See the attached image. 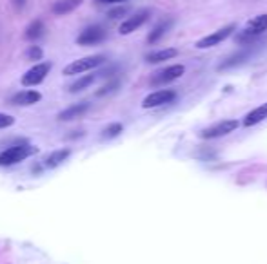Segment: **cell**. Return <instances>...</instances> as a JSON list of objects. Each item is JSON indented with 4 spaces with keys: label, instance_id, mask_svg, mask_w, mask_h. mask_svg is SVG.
Instances as JSON below:
<instances>
[{
    "label": "cell",
    "instance_id": "cell-20",
    "mask_svg": "<svg viewBox=\"0 0 267 264\" xmlns=\"http://www.w3.org/2000/svg\"><path fill=\"white\" fill-rule=\"evenodd\" d=\"M95 82V76L93 74H84L82 78H78L77 82H75L73 85L69 87V92H80V91H84V89H87L89 85L93 84Z\"/></svg>",
    "mask_w": 267,
    "mask_h": 264
},
{
    "label": "cell",
    "instance_id": "cell-12",
    "mask_svg": "<svg viewBox=\"0 0 267 264\" xmlns=\"http://www.w3.org/2000/svg\"><path fill=\"white\" fill-rule=\"evenodd\" d=\"M89 111V104L87 101H80V104H73L71 107L64 109L60 114H58V119L60 121H71V119H77V118H82L85 112Z\"/></svg>",
    "mask_w": 267,
    "mask_h": 264
},
{
    "label": "cell",
    "instance_id": "cell-26",
    "mask_svg": "<svg viewBox=\"0 0 267 264\" xmlns=\"http://www.w3.org/2000/svg\"><path fill=\"white\" fill-rule=\"evenodd\" d=\"M116 85H118V82H113V84H109V85H105L104 89H102V91H98V94H108V92H111V91H115V87Z\"/></svg>",
    "mask_w": 267,
    "mask_h": 264
},
{
    "label": "cell",
    "instance_id": "cell-10",
    "mask_svg": "<svg viewBox=\"0 0 267 264\" xmlns=\"http://www.w3.org/2000/svg\"><path fill=\"white\" fill-rule=\"evenodd\" d=\"M147 20H149V11H147V9H142V11L135 13L133 16H128V18L120 24V29L118 31H120V35H131L133 31L142 27Z\"/></svg>",
    "mask_w": 267,
    "mask_h": 264
},
{
    "label": "cell",
    "instance_id": "cell-21",
    "mask_svg": "<svg viewBox=\"0 0 267 264\" xmlns=\"http://www.w3.org/2000/svg\"><path fill=\"white\" fill-rule=\"evenodd\" d=\"M122 130H124L122 123H111V125H108L104 130H102V139H113V138H116V136L122 134Z\"/></svg>",
    "mask_w": 267,
    "mask_h": 264
},
{
    "label": "cell",
    "instance_id": "cell-23",
    "mask_svg": "<svg viewBox=\"0 0 267 264\" xmlns=\"http://www.w3.org/2000/svg\"><path fill=\"white\" fill-rule=\"evenodd\" d=\"M124 15H128V8H126V6L115 8V9H111V11L108 13L109 18H120V16H124Z\"/></svg>",
    "mask_w": 267,
    "mask_h": 264
},
{
    "label": "cell",
    "instance_id": "cell-1",
    "mask_svg": "<svg viewBox=\"0 0 267 264\" xmlns=\"http://www.w3.org/2000/svg\"><path fill=\"white\" fill-rule=\"evenodd\" d=\"M265 31H267V13H263V15L255 16V18L245 24V29L236 35V42L244 47H249Z\"/></svg>",
    "mask_w": 267,
    "mask_h": 264
},
{
    "label": "cell",
    "instance_id": "cell-16",
    "mask_svg": "<svg viewBox=\"0 0 267 264\" xmlns=\"http://www.w3.org/2000/svg\"><path fill=\"white\" fill-rule=\"evenodd\" d=\"M84 0H57L53 4V13L55 15H67V13L75 11Z\"/></svg>",
    "mask_w": 267,
    "mask_h": 264
},
{
    "label": "cell",
    "instance_id": "cell-17",
    "mask_svg": "<svg viewBox=\"0 0 267 264\" xmlns=\"http://www.w3.org/2000/svg\"><path fill=\"white\" fill-rule=\"evenodd\" d=\"M69 156H71V150L69 149L55 150V152H51L49 156L46 157V167H47V169H55V167H58V165H62Z\"/></svg>",
    "mask_w": 267,
    "mask_h": 264
},
{
    "label": "cell",
    "instance_id": "cell-18",
    "mask_svg": "<svg viewBox=\"0 0 267 264\" xmlns=\"http://www.w3.org/2000/svg\"><path fill=\"white\" fill-rule=\"evenodd\" d=\"M173 26V20H166V22H160L158 26L155 27V29L147 35V44H156L160 38H162L164 35L167 33V29Z\"/></svg>",
    "mask_w": 267,
    "mask_h": 264
},
{
    "label": "cell",
    "instance_id": "cell-6",
    "mask_svg": "<svg viewBox=\"0 0 267 264\" xmlns=\"http://www.w3.org/2000/svg\"><path fill=\"white\" fill-rule=\"evenodd\" d=\"M49 71H51V64L40 62V64L33 65L31 69L24 73V76L20 78V84H22L24 87H33V85L42 84L47 74H49Z\"/></svg>",
    "mask_w": 267,
    "mask_h": 264
},
{
    "label": "cell",
    "instance_id": "cell-27",
    "mask_svg": "<svg viewBox=\"0 0 267 264\" xmlns=\"http://www.w3.org/2000/svg\"><path fill=\"white\" fill-rule=\"evenodd\" d=\"M13 2H15V6L16 8H24V4H26V0H13Z\"/></svg>",
    "mask_w": 267,
    "mask_h": 264
},
{
    "label": "cell",
    "instance_id": "cell-4",
    "mask_svg": "<svg viewBox=\"0 0 267 264\" xmlns=\"http://www.w3.org/2000/svg\"><path fill=\"white\" fill-rule=\"evenodd\" d=\"M105 62V58L102 54H93V56H85V58H80V60H75L71 62L69 65L64 67L62 73L66 76H71V74H84L85 71H91L98 65H102Z\"/></svg>",
    "mask_w": 267,
    "mask_h": 264
},
{
    "label": "cell",
    "instance_id": "cell-5",
    "mask_svg": "<svg viewBox=\"0 0 267 264\" xmlns=\"http://www.w3.org/2000/svg\"><path fill=\"white\" fill-rule=\"evenodd\" d=\"M238 129V121L236 119H224V121H218L215 125L207 127L200 132V138L202 139H217V138H222V136H227L231 132Z\"/></svg>",
    "mask_w": 267,
    "mask_h": 264
},
{
    "label": "cell",
    "instance_id": "cell-19",
    "mask_svg": "<svg viewBox=\"0 0 267 264\" xmlns=\"http://www.w3.org/2000/svg\"><path fill=\"white\" fill-rule=\"evenodd\" d=\"M44 29H46V26H44L42 20H35V22H31L29 26H27V29H26V38H27V40H37V38H40V36L44 35Z\"/></svg>",
    "mask_w": 267,
    "mask_h": 264
},
{
    "label": "cell",
    "instance_id": "cell-2",
    "mask_svg": "<svg viewBox=\"0 0 267 264\" xmlns=\"http://www.w3.org/2000/svg\"><path fill=\"white\" fill-rule=\"evenodd\" d=\"M39 152L35 145H29V143H22V145H13L9 149H6L4 152H0V167H11L20 161L27 159V157L35 156Z\"/></svg>",
    "mask_w": 267,
    "mask_h": 264
},
{
    "label": "cell",
    "instance_id": "cell-13",
    "mask_svg": "<svg viewBox=\"0 0 267 264\" xmlns=\"http://www.w3.org/2000/svg\"><path fill=\"white\" fill-rule=\"evenodd\" d=\"M42 100V94L37 91H20L16 92L11 98L13 105H19V107H26V105H35Z\"/></svg>",
    "mask_w": 267,
    "mask_h": 264
},
{
    "label": "cell",
    "instance_id": "cell-14",
    "mask_svg": "<svg viewBox=\"0 0 267 264\" xmlns=\"http://www.w3.org/2000/svg\"><path fill=\"white\" fill-rule=\"evenodd\" d=\"M178 54V49L174 47H167V49H160V51H153L146 56V62L147 64H162L166 60H171Z\"/></svg>",
    "mask_w": 267,
    "mask_h": 264
},
{
    "label": "cell",
    "instance_id": "cell-24",
    "mask_svg": "<svg viewBox=\"0 0 267 264\" xmlns=\"http://www.w3.org/2000/svg\"><path fill=\"white\" fill-rule=\"evenodd\" d=\"M15 123V118H11L9 114L0 112V129H6V127H11Z\"/></svg>",
    "mask_w": 267,
    "mask_h": 264
},
{
    "label": "cell",
    "instance_id": "cell-15",
    "mask_svg": "<svg viewBox=\"0 0 267 264\" xmlns=\"http://www.w3.org/2000/svg\"><path fill=\"white\" fill-rule=\"evenodd\" d=\"M267 118V104L260 105V107L253 109L251 112H249L247 116L244 118V125L245 127H253V125H258L260 121H263V119Z\"/></svg>",
    "mask_w": 267,
    "mask_h": 264
},
{
    "label": "cell",
    "instance_id": "cell-8",
    "mask_svg": "<svg viewBox=\"0 0 267 264\" xmlns=\"http://www.w3.org/2000/svg\"><path fill=\"white\" fill-rule=\"evenodd\" d=\"M176 100V92L171 91V89H162V91H155L151 94H147L142 101L144 109H155V107H162V105L173 104Z\"/></svg>",
    "mask_w": 267,
    "mask_h": 264
},
{
    "label": "cell",
    "instance_id": "cell-3",
    "mask_svg": "<svg viewBox=\"0 0 267 264\" xmlns=\"http://www.w3.org/2000/svg\"><path fill=\"white\" fill-rule=\"evenodd\" d=\"M184 73H186V67H184L182 64L169 65V67H164V69L153 73L151 78H149V85H153V87H160V85L171 84V82H174L180 76H184Z\"/></svg>",
    "mask_w": 267,
    "mask_h": 264
},
{
    "label": "cell",
    "instance_id": "cell-7",
    "mask_svg": "<svg viewBox=\"0 0 267 264\" xmlns=\"http://www.w3.org/2000/svg\"><path fill=\"white\" fill-rule=\"evenodd\" d=\"M235 31H236V24H229V26L222 27V29H218V31H215V33H211V35L200 38L194 46H197V49H209V47H215V46H218V44L224 42V40H227Z\"/></svg>",
    "mask_w": 267,
    "mask_h": 264
},
{
    "label": "cell",
    "instance_id": "cell-11",
    "mask_svg": "<svg viewBox=\"0 0 267 264\" xmlns=\"http://www.w3.org/2000/svg\"><path fill=\"white\" fill-rule=\"evenodd\" d=\"M251 54H253L251 47H245V49L238 51V53H235V54H231L229 58H225V60L217 67V71H227V69L236 67V65H242L249 56H251Z\"/></svg>",
    "mask_w": 267,
    "mask_h": 264
},
{
    "label": "cell",
    "instance_id": "cell-25",
    "mask_svg": "<svg viewBox=\"0 0 267 264\" xmlns=\"http://www.w3.org/2000/svg\"><path fill=\"white\" fill-rule=\"evenodd\" d=\"M97 2L102 6H120L124 2H128V0H97Z\"/></svg>",
    "mask_w": 267,
    "mask_h": 264
},
{
    "label": "cell",
    "instance_id": "cell-22",
    "mask_svg": "<svg viewBox=\"0 0 267 264\" xmlns=\"http://www.w3.org/2000/svg\"><path fill=\"white\" fill-rule=\"evenodd\" d=\"M27 58H29V60H33V62H40L42 60V56H44V51L40 49L39 46H31L29 47V49H27Z\"/></svg>",
    "mask_w": 267,
    "mask_h": 264
},
{
    "label": "cell",
    "instance_id": "cell-9",
    "mask_svg": "<svg viewBox=\"0 0 267 264\" xmlns=\"http://www.w3.org/2000/svg\"><path fill=\"white\" fill-rule=\"evenodd\" d=\"M105 36L108 33L102 26H89L77 36V44L78 46H97V44L104 42Z\"/></svg>",
    "mask_w": 267,
    "mask_h": 264
}]
</instances>
